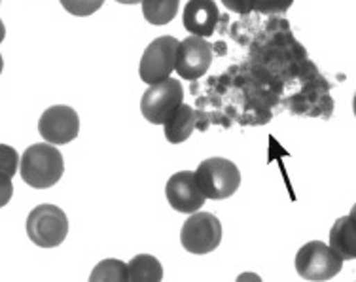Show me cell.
Segmentation results:
<instances>
[{
	"label": "cell",
	"instance_id": "1",
	"mask_svg": "<svg viewBox=\"0 0 356 282\" xmlns=\"http://www.w3.org/2000/svg\"><path fill=\"white\" fill-rule=\"evenodd\" d=\"M19 172L23 182H27L31 188L46 190L55 186L65 172L61 151L49 142L29 146L21 156Z\"/></svg>",
	"mask_w": 356,
	"mask_h": 282
},
{
	"label": "cell",
	"instance_id": "2",
	"mask_svg": "<svg viewBox=\"0 0 356 282\" xmlns=\"http://www.w3.org/2000/svg\"><path fill=\"white\" fill-rule=\"evenodd\" d=\"M195 182L205 199H227L239 190L241 172L229 159L211 158L197 167Z\"/></svg>",
	"mask_w": 356,
	"mask_h": 282
},
{
	"label": "cell",
	"instance_id": "3",
	"mask_svg": "<svg viewBox=\"0 0 356 282\" xmlns=\"http://www.w3.org/2000/svg\"><path fill=\"white\" fill-rule=\"evenodd\" d=\"M27 235L36 247H59L69 235V220L57 205H38L27 218Z\"/></svg>",
	"mask_w": 356,
	"mask_h": 282
},
{
	"label": "cell",
	"instance_id": "4",
	"mask_svg": "<svg viewBox=\"0 0 356 282\" xmlns=\"http://www.w3.org/2000/svg\"><path fill=\"white\" fill-rule=\"evenodd\" d=\"M184 101L182 83L177 78H167L163 82L152 83L144 91L140 101V112L143 116L154 125H163L171 114Z\"/></svg>",
	"mask_w": 356,
	"mask_h": 282
},
{
	"label": "cell",
	"instance_id": "5",
	"mask_svg": "<svg viewBox=\"0 0 356 282\" xmlns=\"http://www.w3.org/2000/svg\"><path fill=\"white\" fill-rule=\"evenodd\" d=\"M343 260L321 241L303 244L296 254V271L307 281H330L341 271Z\"/></svg>",
	"mask_w": 356,
	"mask_h": 282
},
{
	"label": "cell",
	"instance_id": "6",
	"mask_svg": "<svg viewBox=\"0 0 356 282\" xmlns=\"http://www.w3.org/2000/svg\"><path fill=\"white\" fill-rule=\"evenodd\" d=\"M222 241V224L211 213H193L182 226L180 242L192 254H209Z\"/></svg>",
	"mask_w": 356,
	"mask_h": 282
},
{
	"label": "cell",
	"instance_id": "7",
	"mask_svg": "<svg viewBox=\"0 0 356 282\" xmlns=\"http://www.w3.org/2000/svg\"><path fill=\"white\" fill-rule=\"evenodd\" d=\"M180 42L175 36H159L144 49L138 74L144 83H159L167 80L175 70L177 49Z\"/></svg>",
	"mask_w": 356,
	"mask_h": 282
},
{
	"label": "cell",
	"instance_id": "8",
	"mask_svg": "<svg viewBox=\"0 0 356 282\" xmlns=\"http://www.w3.org/2000/svg\"><path fill=\"white\" fill-rule=\"evenodd\" d=\"M40 137L49 144H69L78 137L80 131V117L74 108L57 104L49 106L38 122Z\"/></svg>",
	"mask_w": 356,
	"mask_h": 282
},
{
	"label": "cell",
	"instance_id": "9",
	"mask_svg": "<svg viewBox=\"0 0 356 282\" xmlns=\"http://www.w3.org/2000/svg\"><path fill=\"white\" fill-rule=\"evenodd\" d=\"M213 63V48L201 36H188L178 44L175 70L184 80H197Z\"/></svg>",
	"mask_w": 356,
	"mask_h": 282
},
{
	"label": "cell",
	"instance_id": "10",
	"mask_svg": "<svg viewBox=\"0 0 356 282\" xmlns=\"http://www.w3.org/2000/svg\"><path fill=\"white\" fill-rule=\"evenodd\" d=\"M165 195L169 205L182 214L197 213L205 205V195L199 190L195 172L192 171H180L172 174L165 186Z\"/></svg>",
	"mask_w": 356,
	"mask_h": 282
},
{
	"label": "cell",
	"instance_id": "11",
	"mask_svg": "<svg viewBox=\"0 0 356 282\" xmlns=\"http://www.w3.org/2000/svg\"><path fill=\"white\" fill-rule=\"evenodd\" d=\"M220 12L214 0H188L184 6V28L190 31L193 36H213L218 25Z\"/></svg>",
	"mask_w": 356,
	"mask_h": 282
},
{
	"label": "cell",
	"instance_id": "12",
	"mask_svg": "<svg viewBox=\"0 0 356 282\" xmlns=\"http://www.w3.org/2000/svg\"><path fill=\"white\" fill-rule=\"evenodd\" d=\"M330 248L341 260H355L356 258V224L355 213L343 216L334 224L330 231Z\"/></svg>",
	"mask_w": 356,
	"mask_h": 282
},
{
	"label": "cell",
	"instance_id": "13",
	"mask_svg": "<svg viewBox=\"0 0 356 282\" xmlns=\"http://www.w3.org/2000/svg\"><path fill=\"white\" fill-rule=\"evenodd\" d=\"M197 124V114L193 110L192 106L188 104H180L177 110L172 112L171 117L163 124L165 127V138L171 142V144H180L190 138V135L195 129Z\"/></svg>",
	"mask_w": 356,
	"mask_h": 282
},
{
	"label": "cell",
	"instance_id": "14",
	"mask_svg": "<svg viewBox=\"0 0 356 282\" xmlns=\"http://www.w3.org/2000/svg\"><path fill=\"white\" fill-rule=\"evenodd\" d=\"M161 279H163V267L154 256L138 254L127 263V281L159 282Z\"/></svg>",
	"mask_w": 356,
	"mask_h": 282
},
{
	"label": "cell",
	"instance_id": "15",
	"mask_svg": "<svg viewBox=\"0 0 356 282\" xmlns=\"http://www.w3.org/2000/svg\"><path fill=\"white\" fill-rule=\"evenodd\" d=\"M144 19L152 25H167L178 14L180 0H140Z\"/></svg>",
	"mask_w": 356,
	"mask_h": 282
},
{
	"label": "cell",
	"instance_id": "16",
	"mask_svg": "<svg viewBox=\"0 0 356 282\" xmlns=\"http://www.w3.org/2000/svg\"><path fill=\"white\" fill-rule=\"evenodd\" d=\"M91 282H125L127 281V263L120 260H104L97 263L89 275Z\"/></svg>",
	"mask_w": 356,
	"mask_h": 282
},
{
	"label": "cell",
	"instance_id": "17",
	"mask_svg": "<svg viewBox=\"0 0 356 282\" xmlns=\"http://www.w3.org/2000/svg\"><path fill=\"white\" fill-rule=\"evenodd\" d=\"M59 2L70 15H76V17H88L95 14L104 4V0H59Z\"/></svg>",
	"mask_w": 356,
	"mask_h": 282
},
{
	"label": "cell",
	"instance_id": "18",
	"mask_svg": "<svg viewBox=\"0 0 356 282\" xmlns=\"http://www.w3.org/2000/svg\"><path fill=\"white\" fill-rule=\"evenodd\" d=\"M294 4V0H254L252 10L258 14L282 15L286 14L288 8Z\"/></svg>",
	"mask_w": 356,
	"mask_h": 282
},
{
	"label": "cell",
	"instance_id": "19",
	"mask_svg": "<svg viewBox=\"0 0 356 282\" xmlns=\"http://www.w3.org/2000/svg\"><path fill=\"white\" fill-rule=\"evenodd\" d=\"M19 169V156L8 144H0V174L14 179L15 171Z\"/></svg>",
	"mask_w": 356,
	"mask_h": 282
},
{
	"label": "cell",
	"instance_id": "20",
	"mask_svg": "<svg viewBox=\"0 0 356 282\" xmlns=\"http://www.w3.org/2000/svg\"><path fill=\"white\" fill-rule=\"evenodd\" d=\"M14 195V184L6 174H0V207H6Z\"/></svg>",
	"mask_w": 356,
	"mask_h": 282
},
{
	"label": "cell",
	"instance_id": "21",
	"mask_svg": "<svg viewBox=\"0 0 356 282\" xmlns=\"http://www.w3.org/2000/svg\"><path fill=\"white\" fill-rule=\"evenodd\" d=\"M252 2L254 0H222V4L227 10H232V12L241 15H248L252 12Z\"/></svg>",
	"mask_w": 356,
	"mask_h": 282
},
{
	"label": "cell",
	"instance_id": "22",
	"mask_svg": "<svg viewBox=\"0 0 356 282\" xmlns=\"http://www.w3.org/2000/svg\"><path fill=\"white\" fill-rule=\"evenodd\" d=\"M4 38H6V27H4V23L0 21V44H2Z\"/></svg>",
	"mask_w": 356,
	"mask_h": 282
},
{
	"label": "cell",
	"instance_id": "23",
	"mask_svg": "<svg viewBox=\"0 0 356 282\" xmlns=\"http://www.w3.org/2000/svg\"><path fill=\"white\" fill-rule=\"evenodd\" d=\"M116 2H120V4H137L140 0H116Z\"/></svg>",
	"mask_w": 356,
	"mask_h": 282
},
{
	"label": "cell",
	"instance_id": "24",
	"mask_svg": "<svg viewBox=\"0 0 356 282\" xmlns=\"http://www.w3.org/2000/svg\"><path fill=\"white\" fill-rule=\"evenodd\" d=\"M2 69H4V61H2V56H0V72H2Z\"/></svg>",
	"mask_w": 356,
	"mask_h": 282
}]
</instances>
